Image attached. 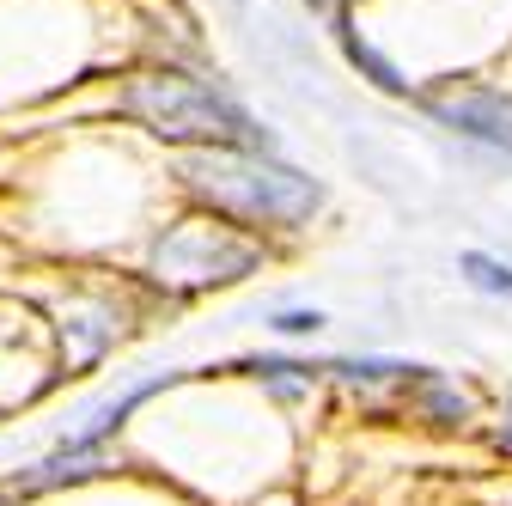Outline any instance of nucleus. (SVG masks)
Instances as JSON below:
<instances>
[{
	"instance_id": "f257e3e1",
	"label": "nucleus",
	"mask_w": 512,
	"mask_h": 506,
	"mask_svg": "<svg viewBox=\"0 0 512 506\" xmlns=\"http://www.w3.org/2000/svg\"><path fill=\"white\" fill-rule=\"evenodd\" d=\"M183 189L202 208H214V220H238V226H305L324 208V183L281 165L275 153H226V147H196L177 159Z\"/></svg>"
},
{
	"instance_id": "f03ea898",
	"label": "nucleus",
	"mask_w": 512,
	"mask_h": 506,
	"mask_svg": "<svg viewBox=\"0 0 512 506\" xmlns=\"http://www.w3.org/2000/svg\"><path fill=\"white\" fill-rule=\"evenodd\" d=\"M122 110L153 129L159 141H183V147H226V153H275V135L256 122L232 92L189 80L177 68H153L122 86Z\"/></svg>"
},
{
	"instance_id": "7ed1b4c3",
	"label": "nucleus",
	"mask_w": 512,
	"mask_h": 506,
	"mask_svg": "<svg viewBox=\"0 0 512 506\" xmlns=\"http://www.w3.org/2000/svg\"><path fill=\"white\" fill-rule=\"evenodd\" d=\"M256 263H263V244H250L238 226H220V220H183L153 250V275L165 287H177V293L244 281Z\"/></svg>"
},
{
	"instance_id": "20e7f679",
	"label": "nucleus",
	"mask_w": 512,
	"mask_h": 506,
	"mask_svg": "<svg viewBox=\"0 0 512 506\" xmlns=\"http://www.w3.org/2000/svg\"><path fill=\"white\" fill-rule=\"evenodd\" d=\"M427 110H433L452 135L512 153V98H506V92L464 86V92H439V98H427Z\"/></svg>"
},
{
	"instance_id": "39448f33",
	"label": "nucleus",
	"mask_w": 512,
	"mask_h": 506,
	"mask_svg": "<svg viewBox=\"0 0 512 506\" xmlns=\"http://www.w3.org/2000/svg\"><path fill=\"white\" fill-rule=\"evenodd\" d=\"M415 403H421L439 427H464V421H470V397H464L458 385H445V378L427 372V366H421V378H415Z\"/></svg>"
},
{
	"instance_id": "423d86ee",
	"label": "nucleus",
	"mask_w": 512,
	"mask_h": 506,
	"mask_svg": "<svg viewBox=\"0 0 512 506\" xmlns=\"http://www.w3.org/2000/svg\"><path fill=\"white\" fill-rule=\"evenodd\" d=\"M342 49H348V61H354V68H360V74H366L378 92H397V98L409 92V80H403V74H397V68H391V61H384L378 49H366V43L348 31V25H342Z\"/></svg>"
},
{
	"instance_id": "0eeeda50",
	"label": "nucleus",
	"mask_w": 512,
	"mask_h": 506,
	"mask_svg": "<svg viewBox=\"0 0 512 506\" xmlns=\"http://www.w3.org/2000/svg\"><path fill=\"white\" fill-rule=\"evenodd\" d=\"M458 269H464L470 287H482V293H494V299H512V269H506L500 257H488V250H464Z\"/></svg>"
},
{
	"instance_id": "6e6552de",
	"label": "nucleus",
	"mask_w": 512,
	"mask_h": 506,
	"mask_svg": "<svg viewBox=\"0 0 512 506\" xmlns=\"http://www.w3.org/2000/svg\"><path fill=\"white\" fill-rule=\"evenodd\" d=\"M275 330H287V336H311V330H324V318H317V311H281Z\"/></svg>"
},
{
	"instance_id": "1a4fd4ad",
	"label": "nucleus",
	"mask_w": 512,
	"mask_h": 506,
	"mask_svg": "<svg viewBox=\"0 0 512 506\" xmlns=\"http://www.w3.org/2000/svg\"><path fill=\"white\" fill-rule=\"evenodd\" d=\"M494 446H500V452H506V458H512V409H506V421H500V427H494Z\"/></svg>"
},
{
	"instance_id": "9d476101",
	"label": "nucleus",
	"mask_w": 512,
	"mask_h": 506,
	"mask_svg": "<svg viewBox=\"0 0 512 506\" xmlns=\"http://www.w3.org/2000/svg\"><path fill=\"white\" fill-rule=\"evenodd\" d=\"M311 7H324V13H330V7H336V0H311Z\"/></svg>"
}]
</instances>
